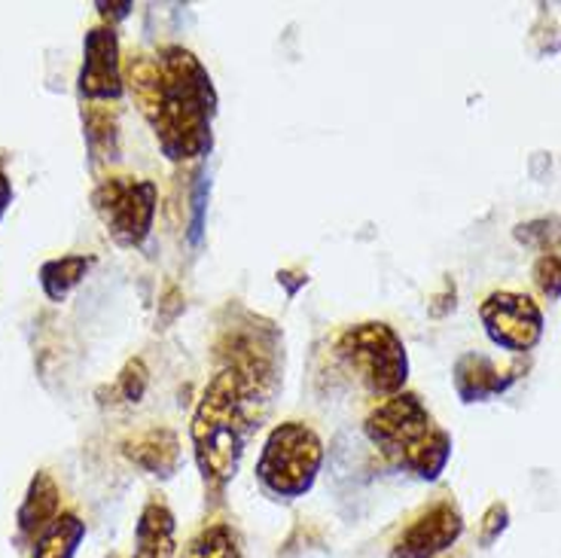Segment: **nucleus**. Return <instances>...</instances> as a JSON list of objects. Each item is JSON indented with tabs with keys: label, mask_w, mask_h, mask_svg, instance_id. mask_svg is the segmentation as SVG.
<instances>
[{
	"label": "nucleus",
	"mask_w": 561,
	"mask_h": 558,
	"mask_svg": "<svg viewBox=\"0 0 561 558\" xmlns=\"http://www.w3.org/2000/svg\"><path fill=\"white\" fill-rule=\"evenodd\" d=\"M251 421L239 378L229 369H217L198 397L190 421L193 458L208 489H226L239 476Z\"/></svg>",
	"instance_id": "3"
},
{
	"label": "nucleus",
	"mask_w": 561,
	"mask_h": 558,
	"mask_svg": "<svg viewBox=\"0 0 561 558\" xmlns=\"http://www.w3.org/2000/svg\"><path fill=\"white\" fill-rule=\"evenodd\" d=\"M364 433L393 470L421 482H436L451 460V433L439 428L434 412L415 391L379 400L364 419Z\"/></svg>",
	"instance_id": "2"
},
{
	"label": "nucleus",
	"mask_w": 561,
	"mask_h": 558,
	"mask_svg": "<svg viewBox=\"0 0 561 558\" xmlns=\"http://www.w3.org/2000/svg\"><path fill=\"white\" fill-rule=\"evenodd\" d=\"M111 558H116V556H111Z\"/></svg>",
	"instance_id": "26"
},
{
	"label": "nucleus",
	"mask_w": 561,
	"mask_h": 558,
	"mask_svg": "<svg viewBox=\"0 0 561 558\" xmlns=\"http://www.w3.org/2000/svg\"><path fill=\"white\" fill-rule=\"evenodd\" d=\"M217 357L224 361L220 369H229L239 378L251 419H260L272 406V397L278 394L280 385L284 345L278 327L241 311V321L224 327L217 339Z\"/></svg>",
	"instance_id": "4"
},
{
	"label": "nucleus",
	"mask_w": 561,
	"mask_h": 558,
	"mask_svg": "<svg viewBox=\"0 0 561 558\" xmlns=\"http://www.w3.org/2000/svg\"><path fill=\"white\" fill-rule=\"evenodd\" d=\"M510 528V506L504 501H494L485 510V516H482V528H479V546H485L489 549L494 540H501V534Z\"/></svg>",
	"instance_id": "22"
},
{
	"label": "nucleus",
	"mask_w": 561,
	"mask_h": 558,
	"mask_svg": "<svg viewBox=\"0 0 561 558\" xmlns=\"http://www.w3.org/2000/svg\"><path fill=\"white\" fill-rule=\"evenodd\" d=\"M336 357L366 388V394L388 400L407 391L409 351L400 333L385 321H360L336 335Z\"/></svg>",
	"instance_id": "6"
},
{
	"label": "nucleus",
	"mask_w": 561,
	"mask_h": 558,
	"mask_svg": "<svg viewBox=\"0 0 561 558\" xmlns=\"http://www.w3.org/2000/svg\"><path fill=\"white\" fill-rule=\"evenodd\" d=\"M323 464V440L306 421H280L268 431L263 452L256 458V482L275 501L306 498Z\"/></svg>",
	"instance_id": "5"
},
{
	"label": "nucleus",
	"mask_w": 561,
	"mask_h": 558,
	"mask_svg": "<svg viewBox=\"0 0 561 558\" xmlns=\"http://www.w3.org/2000/svg\"><path fill=\"white\" fill-rule=\"evenodd\" d=\"M58 516H61V489H58V482L53 479V474L37 470V474L31 476L25 501H22L19 516H15L19 537H22L25 544H37L43 534L56 525Z\"/></svg>",
	"instance_id": "12"
},
{
	"label": "nucleus",
	"mask_w": 561,
	"mask_h": 558,
	"mask_svg": "<svg viewBox=\"0 0 561 558\" xmlns=\"http://www.w3.org/2000/svg\"><path fill=\"white\" fill-rule=\"evenodd\" d=\"M147 385H150V369H147V363L140 361V357H131V361L123 366L119 378H116V391L123 394L126 403H140L144 394H147Z\"/></svg>",
	"instance_id": "21"
},
{
	"label": "nucleus",
	"mask_w": 561,
	"mask_h": 558,
	"mask_svg": "<svg viewBox=\"0 0 561 558\" xmlns=\"http://www.w3.org/2000/svg\"><path fill=\"white\" fill-rule=\"evenodd\" d=\"M85 144L92 150V159H116V113L99 111V104H89L83 116Z\"/></svg>",
	"instance_id": "18"
},
{
	"label": "nucleus",
	"mask_w": 561,
	"mask_h": 558,
	"mask_svg": "<svg viewBox=\"0 0 561 558\" xmlns=\"http://www.w3.org/2000/svg\"><path fill=\"white\" fill-rule=\"evenodd\" d=\"M85 540V522L77 513H61L56 525L34 544V558H77Z\"/></svg>",
	"instance_id": "17"
},
{
	"label": "nucleus",
	"mask_w": 561,
	"mask_h": 558,
	"mask_svg": "<svg viewBox=\"0 0 561 558\" xmlns=\"http://www.w3.org/2000/svg\"><path fill=\"white\" fill-rule=\"evenodd\" d=\"M92 257L85 253H65L41 265V287L49 303H65L73 287H80L92 269Z\"/></svg>",
	"instance_id": "15"
},
{
	"label": "nucleus",
	"mask_w": 561,
	"mask_h": 558,
	"mask_svg": "<svg viewBox=\"0 0 561 558\" xmlns=\"http://www.w3.org/2000/svg\"><path fill=\"white\" fill-rule=\"evenodd\" d=\"M525 376V366L513 363L510 369H501L482 351H463L461 357L451 366V385L461 403H485L491 397L506 394L519 378Z\"/></svg>",
	"instance_id": "11"
},
{
	"label": "nucleus",
	"mask_w": 561,
	"mask_h": 558,
	"mask_svg": "<svg viewBox=\"0 0 561 558\" xmlns=\"http://www.w3.org/2000/svg\"><path fill=\"white\" fill-rule=\"evenodd\" d=\"M92 208L99 220L119 248H140L153 232L156 210H159V186L147 178L113 174L95 186Z\"/></svg>",
	"instance_id": "7"
},
{
	"label": "nucleus",
	"mask_w": 561,
	"mask_h": 558,
	"mask_svg": "<svg viewBox=\"0 0 561 558\" xmlns=\"http://www.w3.org/2000/svg\"><path fill=\"white\" fill-rule=\"evenodd\" d=\"M99 10H101V15H104V25H111L113 29V22H116V19H126L128 13H131V10H135V3H99Z\"/></svg>",
	"instance_id": "24"
},
{
	"label": "nucleus",
	"mask_w": 561,
	"mask_h": 558,
	"mask_svg": "<svg viewBox=\"0 0 561 558\" xmlns=\"http://www.w3.org/2000/svg\"><path fill=\"white\" fill-rule=\"evenodd\" d=\"M178 556V519L162 494H153L140 510L135 525L131 558H174Z\"/></svg>",
	"instance_id": "14"
},
{
	"label": "nucleus",
	"mask_w": 561,
	"mask_h": 558,
	"mask_svg": "<svg viewBox=\"0 0 561 558\" xmlns=\"http://www.w3.org/2000/svg\"><path fill=\"white\" fill-rule=\"evenodd\" d=\"M479 321L491 345L510 354H528L543 339V308L519 291H494L479 303Z\"/></svg>",
	"instance_id": "8"
},
{
	"label": "nucleus",
	"mask_w": 561,
	"mask_h": 558,
	"mask_svg": "<svg viewBox=\"0 0 561 558\" xmlns=\"http://www.w3.org/2000/svg\"><path fill=\"white\" fill-rule=\"evenodd\" d=\"M181 558H244V546L229 522H214L186 540Z\"/></svg>",
	"instance_id": "16"
},
{
	"label": "nucleus",
	"mask_w": 561,
	"mask_h": 558,
	"mask_svg": "<svg viewBox=\"0 0 561 558\" xmlns=\"http://www.w3.org/2000/svg\"><path fill=\"white\" fill-rule=\"evenodd\" d=\"M80 99L89 104H107L119 101L126 92L123 80V53H119V37L111 25H95L85 31L83 41V68H80Z\"/></svg>",
	"instance_id": "9"
},
{
	"label": "nucleus",
	"mask_w": 561,
	"mask_h": 558,
	"mask_svg": "<svg viewBox=\"0 0 561 558\" xmlns=\"http://www.w3.org/2000/svg\"><path fill=\"white\" fill-rule=\"evenodd\" d=\"M10 205H13V181H10L7 168L0 166V224H3V217H7Z\"/></svg>",
	"instance_id": "25"
},
{
	"label": "nucleus",
	"mask_w": 561,
	"mask_h": 558,
	"mask_svg": "<svg viewBox=\"0 0 561 558\" xmlns=\"http://www.w3.org/2000/svg\"><path fill=\"white\" fill-rule=\"evenodd\" d=\"M463 513L451 498L424 506L393 540L391 558H439L461 540Z\"/></svg>",
	"instance_id": "10"
},
{
	"label": "nucleus",
	"mask_w": 561,
	"mask_h": 558,
	"mask_svg": "<svg viewBox=\"0 0 561 558\" xmlns=\"http://www.w3.org/2000/svg\"><path fill=\"white\" fill-rule=\"evenodd\" d=\"M123 80L169 162L181 166L210 156L220 95L196 53L178 43L162 46L156 56L138 53L123 65Z\"/></svg>",
	"instance_id": "1"
},
{
	"label": "nucleus",
	"mask_w": 561,
	"mask_h": 558,
	"mask_svg": "<svg viewBox=\"0 0 561 558\" xmlns=\"http://www.w3.org/2000/svg\"><path fill=\"white\" fill-rule=\"evenodd\" d=\"M516 238L522 244L540 248L543 253H556V244H561V220L556 217H540L531 224L516 226Z\"/></svg>",
	"instance_id": "19"
},
{
	"label": "nucleus",
	"mask_w": 561,
	"mask_h": 558,
	"mask_svg": "<svg viewBox=\"0 0 561 558\" xmlns=\"http://www.w3.org/2000/svg\"><path fill=\"white\" fill-rule=\"evenodd\" d=\"M181 311H183L181 287H169L165 296H162V303H159V323H162V327H169V323H174L178 318H181Z\"/></svg>",
	"instance_id": "23"
},
{
	"label": "nucleus",
	"mask_w": 561,
	"mask_h": 558,
	"mask_svg": "<svg viewBox=\"0 0 561 558\" xmlns=\"http://www.w3.org/2000/svg\"><path fill=\"white\" fill-rule=\"evenodd\" d=\"M123 455L144 474L171 479L181 467V440L171 428H147L128 436L123 443Z\"/></svg>",
	"instance_id": "13"
},
{
	"label": "nucleus",
	"mask_w": 561,
	"mask_h": 558,
	"mask_svg": "<svg viewBox=\"0 0 561 558\" xmlns=\"http://www.w3.org/2000/svg\"><path fill=\"white\" fill-rule=\"evenodd\" d=\"M531 278H534V287L540 291V296H543V299H549V303H559L561 299V257L559 253H540V257L534 260Z\"/></svg>",
	"instance_id": "20"
}]
</instances>
